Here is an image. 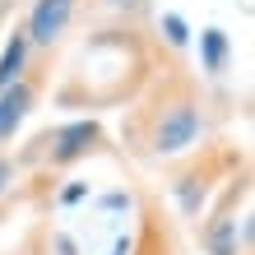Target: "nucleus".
Segmentation results:
<instances>
[{"mask_svg":"<svg viewBox=\"0 0 255 255\" xmlns=\"http://www.w3.org/2000/svg\"><path fill=\"white\" fill-rule=\"evenodd\" d=\"M218 121L223 107L204 88V79L176 56H167L153 70V79L139 88V98L126 107L121 144L134 162H176L190 148H200Z\"/></svg>","mask_w":255,"mask_h":255,"instance_id":"1","label":"nucleus"},{"mask_svg":"<svg viewBox=\"0 0 255 255\" xmlns=\"http://www.w3.org/2000/svg\"><path fill=\"white\" fill-rule=\"evenodd\" d=\"M162 61H167V51L158 47L148 28L93 23L79 37L74 65H65L61 84H56V107H70V112L130 107Z\"/></svg>","mask_w":255,"mask_h":255,"instance_id":"2","label":"nucleus"},{"mask_svg":"<svg viewBox=\"0 0 255 255\" xmlns=\"http://www.w3.org/2000/svg\"><path fill=\"white\" fill-rule=\"evenodd\" d=\"M237 167H246V153L237 144H223V139H204L186 158H176L172 172H167V195L176 200V214L186 223H200L209 200L223 190V181Z\"/></svg>","mask_w":255,"mask_h":255,"instance_id":"3","label":"nucleus"},{"mask_svg":"<svg viewBox=\"0 0 255 255\" xmlns=\"http://www.w3.org/2000/svg\"><path fill=\"white\" fill-rule=\"evenodd\" d=\"M204 255H251V237H255V218H251V162L237 167L223 190L209 200L204 218L195 223Z\"/></svg>","mask_w":255,"mask_h":255,"instance_id":"4","label":"nucleus"},{"mask_svg":"<svg viewBox=\"0 0 255 255\" xmlns=\"http://www.w3.org/2000/svg\"><path fill=\"white\" fill-rule=\"evenodd\" d=\"M98 153H107V130H102L98 116H79V121H61V126L37 130L14 153V162H19V172L56 176V172L74 167V162H84V158H98Z\"/></svg>","mask_w":255,"mask_h":255,"instance_id":"5","label":"nucleus"},{"mask_svg":"<svg viewBox=\"0 0 255 255\" xmlns=\"http://www.w3.org/2000/svg\"><path fill=\"white\" fill-rule=\"evenodd\" d=\"M19 23L33 56H61L65 42L88 23V0H28Z\"/></svg>","mask_w":255,"mask_h":255,"instance_id":"6","label":"nucleus"},{"mask_svg":"<svg viewBox=\"0 0 255 255\" xmlns=\"http://www.w3.org/2000/svg\"><path fill=\"white\" fill-rule=\"evenodd\" d=\"M56 61H61V56H37L23 79H14L9 88H0V148H9L14 139H19V130L28 126V116L37 112L42 93L51 88Z\"/></svg>","mask_w":255,"mask_h":255,"instance_id":"7","label":"nucleus"},{"mask_svg":"<svg viewBox=\"0 0 255 255\" xmlns=\"http://www.w3.org/2000/svg\"><path fill=\"white\" fill-rule=\"evenodd\" d=\"M130 255H181L176 223L162 214V204H158L153 190L139 195V228L130 232Z\"/></svg>","mask_w":255,"mask_h":255,"instance_id":"8","label":"nucleus"},{"mask_svg":"<svg viewBox=\"0 0 255 255\" xmlns=\"http://www.w3.org/2000/svg\"><path fill=\"white\" fill-rule=\"evenodd\" d=\"M153 0H88V23H116V28H148Z\"/></svg>","mask_w":255,"mask_h":255,"instance_id":"9","label":"nucleus"},{"mask_svg":"<svg viewBox=\"0 0 255 255\" xmlns=\"http://www.w3.org/2000/svg\"><path fill=\"white\" fill-rule=\"evenodd\" d=\"M33 61H37V56H33V47H28L23 23H14L9 33H5V47H0V88H9L14 79H23Z\"/></svg>","mask_w":255,"mask_h":255,"instance_id":"10","label":"nucleus"},{"mask_svg":"<svg viewBox=\"0 0 255 255\" xmlns=\"http://www.w3.org/2000/svg\"><path fill=\"white\" fill-rule=\"evenodd\" d=\"M200 70L209 79H223V74L232 70V37L223 33L218 23H209L200 33Z\"/></svg>","mask_w":255,"mask_h":255,"instance_id":"11","label":"nucleus"},{"mask_svg":"<svg viewBox=\"0 0 255 255\" xmlns=\"http://www.w3.org/2000/svg\"><path fill=\"white\" fill-rule=\"evenodd\" d=\"M158 47L167 51V56H181L186 47H190V23L181 19L176 9H162V19H158Z\"/></svg>","mask_w":255,"mask_h":255,"instance_id":"12","label":"nucleus"},{"mask_svg":"<svg viewBox=\"0 0 255 255\" xmlns=\"http://www.w3.org/2000/svg\"><path fill=\"white\" fill-rule=\"evenodd\" d=\"M14 181H19V162H14L9 148H0V200L14 190Z\"/></svg>","mask_w":255,"mask_h":255,"instance_id":"13","label":"nucleus"},{"mask_svg":"<svg viewBox=\"0 0 255 255\" xmlns=\"http://www.w3.org/2000/svg\"><path fill=\"white\" fill-rule=\"evenodd\" d=\"M84 195H88V181H74V186H65L61 195H56V204H79Z\"/></svg>","mask_w":255,"mask_h":255,"instance_id":"14","label":"nucleus"},{"mask_svg":"<svg viewBox=\"0 0 255 255\" xmlns=\"http://www.w3.org/2000/svg\"><path fill=\"white\" fill-rule=\"evenodd\" d=\"M23 5H28V0H0V19H5L9 9H23Z\"/></svg>","mask_w":255,"mask_h":255,"instance_id":"15","label":"nucleus"}]
</instances>
